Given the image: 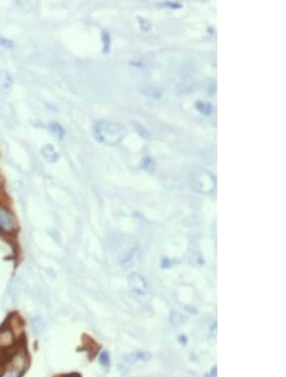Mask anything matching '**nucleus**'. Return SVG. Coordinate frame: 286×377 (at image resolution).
<instances>
[{
	"mask_svg": "<svg viewBox=\"0 0 286 377\" xmlns=\"http://www.w3.org/2000/svg\"><path fill=\"white\" fill-rule=\"evenodd\" d=\"M93 134L99 143L106 145H117L125 139L127 128L120 122L98 121L93 127Z\"/></svg>",
	"mask_w": 286,
	"mask_h": 377,
	"instance_id": "1",
	"label": "nucleus"
},
{
	"mask_svg": "<svg viewBox=\"0 0 286 377\" xmlns=\"http://www.w3.org/2000/svg\"><path fill=\"white\" fill-rule=\"evenodd\" d=\"M0 229L3 230L4 232H8V234L14 232L15 230L18 229L14 215L3 206H0Z\"/></svg>",
	"mask_w": 286,
	"mask_h": 377,
	"instance_id": "2",
	"label": "nucleus"
},
{
	"mask_svg": "<svg viewBox=\"0 0 286 377\" xmlns=\"http://www.w3.org/2000/svg\"><path fill=\"white\" fill-rule=\"evenodd\" d=\"M24 367V356H15L10 361V365L1 372L0 377H19Z\"/></svg>",
	"mask_w": 286,
	"mask_h": 377,
	"instance_id": "3",
	"label": "nucleus"
},
{
	"mask_svg": "<svg viewBox=\"0 0 286 377\" xmlns=\"http://www.w3.org/2000/svg\"><path fill=\"white\" fill-rule=\"evenodd\" d=\"M41 155L45 157V160L47 161V163L51 164L56 163L60 159V155L59 152L56 151V149L52 145H50V144H47V145H45L41 149Z\"/></svg>",
	"mask_w": 286,
	"mask_h": 377,
	"instance_id": "4",
	"label": "nucleus"
},
{
	"mask_svg": "<svg viewBox=\"0 0 286 377\" xmlns=\"http://www.w3.org/2000/svg\"><path fill=\"white\" fill-rule=\"evenodd\" d=\"M140 166H141V169H144L145 172L154 173L155 169H157V163H155V160L153 159V157L145 156L143 160H141Z\"/></svg>",
	"mask_w": 286,
	"mask_h": 377,
	"instance_id": "5",
	"label": "nucleus"
},
{
	"mask_svg": "<svg viewBox=\"0 0 286 377\" xmlns=\"http://www.w3.org/2000/svg\"><path fill=\"white\" fill-rule=\"evenodd\" d=\"M48 130H50L57 139L61 140L65 137V130H64L63 126L60 125V123H57V122H51L50 125H48Z\"/></svg>",
	"mask_w": 286,
	"mask_h": 377,
	"instance_id": "6",
	"label": "nucleus"
},
{
	"mask_svg": "<svg viewBox=\"0 0 286 377\" xmlns=\"http://www.w3.org/2000/svg\"><path fill=\"white\" fill-rule=\"evenodd\" d=\"M195 108H196V110L200 113L205 114V116H209V114H211L212 112V106L210 103H207V102L197 101L196 103H195Z\"/></svg>",
	"mask_w": 286,
	"mask_h": 377,
	"instance_id": "7",
	"label": "nucleus"
},
{
	"mask_svg": "<svg viewBox=\"0 0 286 377\" xmlns=\"http://www.w3.org/2000/svg\"><path fill=\"white\" fill-rule=\"evenodd\" d=\"M12 85V79L5 72H0V90L6 92Z\"/></svg>",
	"mask_w": 286,
	"mask_h": 377,
	"instance_id": "8",
	"label": "nucleus"
},
{
	"mask_svg": "<svg viewBox=\"0 0 286 377\" xmlns=\"http://www.w3.org/2000/svg\"><path fill=\"white\" fill-rule=\"evenodd\" d=\"M102 39H103V51H105V54H107L111 48V36L108 35V32L106 31L102 32Z\"/></svg>",
	"mask_w": 286,
	"mask_h": 377,
	"instance_id": "9",
	"label": "nucleus"
},
{
	"mask_svg": "<svg viewBox=\"0 0 286 377\" xmlns=\"http://www.w3.org/2000/svg\"><path fill=\"white\" fill-rule=\"evenodd\" d=\"M134 126H135V128H136V130H137V132H140L141 136L145 137V139H149V137H150L149 131L146 130L145 127H143V126L139 125V123H137V122H134Z\"/></svg>",
	"mask_w": 286,
	"mask_h": 377,
	"instance_id": "10",
	"label": "nucleus"
},
{
	"mask_svg": "<svg viewBox=\"0 0 286 377\" xmlns=\"http://www.w3.org/2000/svg\"><path fill=\"white\" fill-rule=\"evenodd\" d=\"M162 8H169V9H181L182 4L176 3V1H165V3L161 4Z\"/></svg>",
	"mask_w": 286,
	"mask_h": 377,
	"instance_id": "11",
	"label": "nucleus"
},
{
	"mask_svg": "<svg viewBox=\"0 0 286 377\" xmlns=\"http://www.w3.org/2000/svg\"><path fill=\"white\" fill-rule=\"evenodd\" d=\"M139 23H140V27H141V30L144 31V32H148V31L150 30V27H152L150 22L146 21V19H144V18H139Z\"/></svg>",
	"mask_w": 286,
	"mask_h": 377,
	"instance_id": "12",
	"label": "nucleus"
},
{
	"mask_svg": "<svg viewBox=\"0 0 286 377\" xmlns=\"http://www.w3.org/2000/svg\"><path fill=\"white\" fill-rule=\"evenodd\" d=\"M0 46H3V47H5V48H12L13 46H14V43H13L10 39L4 38V37H0Z\"/></svg>",
	"mask_w": 286,
	"mask_h": 377,
	"instance_id": "13",
	"label": "nucleus"
}]
</instances>
